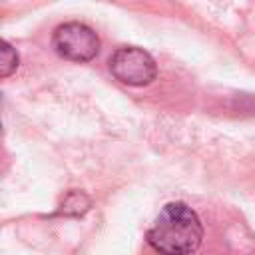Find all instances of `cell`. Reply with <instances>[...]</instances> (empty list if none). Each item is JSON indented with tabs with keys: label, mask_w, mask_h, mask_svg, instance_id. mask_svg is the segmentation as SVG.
<instances>
[{
	"label": "cell",
	"mask_w": 255,
	"mask_h": 255,
	"mask_svg": "<svg viewBox=\"0 0 255 255\" xmlns=\"http://www.w3.org/2000/svg\"><path fill=\"white\" fill-rule=\"evenodd\" d=\"M145 239L159 255H191L203 241V225L189 205L171 201L163 205Z\"/></svg>",
	"instance_id": "cell-1"
},
{
	"label": "cell",
	"mask_w": 255,
	"mask_h": 255,
	"mask_svg": "<svg viewBox=\"0 0 255 255\" xmlns=\"http://www.w3.org/2000/svg\"><path fill=\"white\" fill-rule=\"evenodd\" d=\"M52 48L66 60L90 62L100 52V38L90 26L82 22H66L54 30Z\"/></svg>",
	"instance_id": "cell-2"
},
{
	"label": "cell",
	"mask_w": 255,
	"mask_h": 255,
	"mask_svg": "<svg viewBox=\"0 0 255 255\" xmlns=\"http://www.w3.org/2000/svg\"><path fill=\"white\" fill-rule=\"evenodd\" d=\"M110 72L126 86H147L157 76L155 60L141 48L124 46L110 58Z\"/></svg>",
	"instance_id": "cell-3"
},
{
	"label": "cell",
	"mask_w": 255,
	"mask_h": 255,
	"mask_svg": "<svg viewBox=\"0 0 255 255\" xmlns=\"http://www.w3.org/2000/svg\"><path fill=\"white\" fill-rule=\"evenodd\" d=\"M16 68H18V54H16V50L8 42H2V48H0V76L8 78Z\"/></svg>",
	"instance_id": "cell-4"
}]
</instances>
